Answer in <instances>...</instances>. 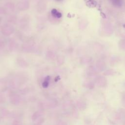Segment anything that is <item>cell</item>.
Instances as JSON below:
<instances>
[{"label": "cell", "mask_w": 125, "mask_h": 125, "mask_svg": "<svg viewBox=\"0 0 125 125\" xmlns=\"http://www.w3.org/2000/svg\"><path fill=\"white\" fill-rule=\"evenodd\" d=\"M85 5L89 8H94L97 6V2L95 0H84Z\"/></svg>", "instance_id": "obj_1"}, {"label": "cell", "mask_w": 125, "mask_h": 125, "mask_svg": "<svg viewBox=\"0 0 125 125\" xmlns=\"http://www.w3.org/2000/svg\"><path fill=\"white\" fill-rule=\"evenodd\" d=\"M51 14L52 15L55 17V18H60L62 17V13L60 12H59L57 9H53L52 10H51Z\"/></svg>", "instance_id": "obj_2"}, {"label": "cell", "mask_w": 125, "mask_h": 125, "mask_svg": "<svg viewBox=\"0 0 125 125\" xmlns=\"http://www.w3.org/2000/svg\"><path fill=\"white\" fill-rule=\"evenodd\" d=\"M50 79V77L49 76H47L45 77L44 81L42 83V86L43 88H47L49 85V82Z\"/></svg>", "instance_id": "obj_3"}, {"label": "cell", "mask_w": 125, "mask_h": 125, "mask_svg": "<svg viewBox=\"0 0 125 125\" xmlns=\"http://www.w3.org/2000/svg\"><path fill=\"white\" fill-rule=\"evenodd\" d=\"M113 5L117 7H120L122 5V0H110Z\"/></svg>", "instance_id": "obj_4"}, {"label": "cell", "mask_w": 125, "mask_h": 125, "mask_svg": "<svg viewBox=\"0 0 125 125\" xmlns=\"http://www.w3.org/2000/svg\"><path fill=\"white\" fill-rule=\"evenodd\" d=\"M60 79V77H59V76H57V77H56V78H55V82H57L58 80H59Z\"/></svg>", "instance_id": "obj_5"}, {"label": "cell", "mask_w": 125, "mask_h": 125, "mask_svg": "<svg viewBox=\"0 0 125 125\" xmlns=\"http://www.w3.org/2000/svg\"><path fill=\"white\" fill-rule=\"evenodd\" d=\"M123 27H124V28H125V24H124L123 25Z\"/></svg>", "instance_id": "obj_6"}, {"label": "cell", "mask_w": 125, "mask_h": 125, "mask_svg": "<svg viewBox=\"0 0 125 125\" xmlns=\"http://www.w3.org/2000/svg\"><path fill=\"white\" fill-rule=\"evenodd\" d=\"M57 0V1H60V0Z\"/></svg>", "instance_id": "obj_7"}]
</instances>
